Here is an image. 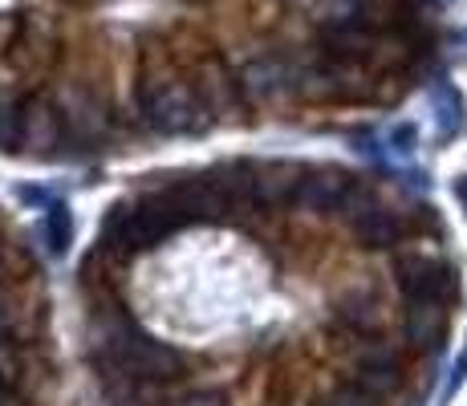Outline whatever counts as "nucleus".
I'll use <instances>...</instances> for the list:
<instances>
[{
	"mask_svg": "<svg viewBox=\"0 0 467 406\" xmlns=\"http://www.w3.org/2000/svg\"><path fill=\"white\" fill-rule=\"evenodd\" d=\"M134 102H139V119L150 134H200L203 126H212V114L203 110L195 86L187 81H142L134 89Z\"/></svg>",
	"mask_w": 467,
	"mask_h": 406,
	"instance_id": "nucleus-1",
	"label": "nucleus"
},
{
	"mask_svg": "<svg viewBox=\"0 0 467 406\" xmlns=\"http://www.w3.org/2000/svg\"><path fill=\"white\" fill-rule=\"evenodd\" d=\"M297 86H301V69L285 53H256L253 61H244L236 69V81H232L240 102H253V106L276 102V98L293 94Z\"/></svg>",
	"mask_w": 467,
	"mask_h": 406,
	"instance_id": "nucleus-2",
	"label": "nucleus"
},
{
	"mask_svg": "<svg viewBox=\"0 0 467 406\" xmlns=\"http://www.w3.org/2000/svg\"><path fill=\"white\" fill-rule=\"evenodd\" d=\"M399 288L407 309L419 305H447L455 293V273L439 256H402L399 260Z\"/></svg>",
	"mask_w": 467,
	"mask_h": 406,
	"instance_id": "nucleus-3",
	"label": "nucleus"
},
{
	"mask_svg": "<svg viewBox=\"0 0 467 406\" xmlns=\"http://www.w3.org/2000/svg\"><path fill=\"white\" fill-rule=\"evenodd\" d=\"M399 374H402V366H399V354H394L390 346L362 349V354H358V362H354V382L362 386V390L379 394V399H386V394L399 390Z\"/></svg>",
	"mask_w": 467,
	"mask_h": 406,
	"instance_id": "nucleus-4",
	"label": "nucleus"
},
{
	"mask_svg": "<svg viewBox=\"0 0 467 406\" xmlns=\"http://www.w3.org/2000/svg\"><path fill=\"white\" fill-rule=\"evenodd\" d=\"M354 232H358V240L366 244V248H390V244H399L402 240V220L390 212V207H382V203H366V207H358L354 212Z\"/></svg>",
	"mask_w": 467,
	"mask_h": 406,
	"instance_id": "nucleus-5",
	"label": "nucleus"
},
{
	"mask_svg": "<svg viewBox=\"0 0 467 406\" xmlns=\"http://www.w3.org/2000/svg\"><path fill=\"white\" fill-rule=\"evenodd\" d=\"M407 338L423 349H439L447 338V305H419L407 309Z\"/></svg>",
	"mask_w": 467,
	"mask_h": 406,
	"instance_id": "nucleus-6",
	"label": "nucleus"
},
{
	"mask_svg": "<svg viewBox=\"0 0 467 406\" xmlns=\"http://www.w3.org/2000/svg\"><path fill=\"white\" fill-rule=\"evenodd\" d=\"M41 232H45V248H49L53 256H66L69 244H74V212H69V203H61V200L45 203Z\"/></svg>",
	"mask_w": 467,
	"mask_h": 406,
	"instance_id": "nucleus-7",
	"label": "nucleus"
},
{
	"mask_svg": "<svg viewBox=\"0 0 467 406\" xmlns=\"http://www.w3.org/2000/svg\"><path fill=\"white\" fill-rule=\"evenodd\" d=\"M337 313L349 329H374V325H379V301H374V293H362V288L341 297Z\"/></svg>",
	"mask_w": 467,
	"mask_h": 406,
	"instance_id": "nucleus-8",
	"label": "nucleus"
},
{
	"mask_svg": "<svg viewBox=\"0 0 467 406\" xmlns=\"http://www.w3.org/2000/svg\"><path fill=\"white\" fill-rule=\"evenodd\" d=\"M171 406H223V394L220 390H195L187 399H175Z\"/></svg>",
	"mask_w": 467,
	"mask_h": 406,
	"instance_id": "nucleus-9",
	"label": "nucleus"
},
{
	"mask_svg": "<svg viewBox=\"0 0 467 406\" xmlns=\"http://www.w3.org/2000/svg\"><path fill=\"white\" fill-rule=\"evenodd\" d=\"M13 333H16V309H13V301L0 293V341L13 338Z\"/></svg>",
	"mask_w": 467,
	"mask_h": 406,
	"instance_id": "nucleus-10",
	"label": "nucleus"
},
{
	"mask_svg": "<svg viewBox=\"0 0 467 406\" xmlns=\"http://www.w3.org/2000/svg\"><path fill=\"white\" fill-rule=\"evenodd\" d=\"M16 200H21L25 207H41V203H53V200H49V195H45V192H41V187H25V183H21V187H16Z\"/></svg>",
	"mask_w": 467,
	"mask_h": 406,
	"instance_id": "nucleus-11",
	"label": "nucleus"
}]
</instances>
